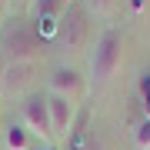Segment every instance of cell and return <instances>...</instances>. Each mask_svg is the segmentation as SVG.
Wrapping results in <instances>:
<instances>
[{
    "label": "cell",
    "mask_w": 150,
    "mask_h": 150,
    "mask_svg": "<svg viewBox=\"0 0 150 150\" xmlns=\"http://www.w3.org/2000/svg\"><path fill=\"white\" fill-rule=\"evenodd\" d=\"M123 64V37L117 30H103L93 43V54H90V70L100 83H107L113 74Z\"/></svg>",
    "instance_id": "6da1fadb"
},
{
    "label": "cell",
    "mask_w": 150,
    "mask_h": 150,
    "mask_svg": "<svg viewBox=\"0 0 150 150\" xmlns=\"http://www.w3.org/2000/svg\"><path fill=\"white\" fill-rule=\"evenodd\" d=\"M57 43L64 50H83L87 43H90V10H87L83 4H70L67 13L60 17L57 23Z\"/></svg>",
    "instance_id": "7a4b0ae2"
},
{
    "label": "cell",
    "mask_w": 150,
    "mask_h": 150,
    "mask_svg": "<svg viewBox=\"0 0 150 150\" xmlns=\"http://www.w3.org/2000/svg\"><path fill=\"white\" fill-rule=\"evenodd\" d=\"M0 50H4V57L10 60V64H27V60L37 64L40 50H43V40L33 33V27H13V30L4 33Z\"/></svg>",
    "instance_id": "3957f363"
},
{
    "label": "cell",
    "mask_w": 150,
    "mask_h": 150,
    "mask_svg": "<svg viewBox=\"0 0 150 150\" xmlns=\"http://www.w3.org/2000/svg\"><path fill=\"white\" fill-rule=\"evenodd\" d=\"M74 0H30V17H33V33L40 40H57V23L67 13Z\"/></svg>",
    "instance_id": "277c9868"
},
{
    "label": "cell",
    "mask_w": 150,
    "mask_h": 150,
    "mask_svg": "<svg viewBox=\"0 0 150 150\" xmlns=\"http://www.w3.org/2000/svg\"><path fill=\"white\" fill-rule=\"evenodd\" d=\"M20 117H23V127L30 130V137L54 140V130H50V107H47V97L43 93H27L23 97Z\"/></svg>",
    "instance_id": "5b68a950"
},
{
    "label": "cell",
    "mask_w": 150,
    "mask_h": 150,
    "mask_svg": "<svg viewBox=\"0 0 150 150\" xmlns=\"http://www.w3.org/2000/svg\"><path fill=\"white\" fill-rule=\"evenodd\" d=\"M37 83V64L27 60V64H7L4 77H0V90L7 97H27Z\"/></svg>",
    "instance_id": "8992f818"
},
{
    "label": "cell",
    "mask_w": 150,
    "mask_h": 150,
    "mask_svg": "<svg viewBox=\"0 0 150 150\" xmlns=\"http://www.w3.org/2000/svg\"><path fill=\"white\" fill-rule=\"evenodd\" d=\"M47 87H50L54 97H64V100H74V103L87 93V80H83V74L77 67H54Z\"/></svg>",
    "instance_id": "52a82bcc"
},
{
    "label": "cell",
    "mask_w": 150,
    "mask_h": 150,
    "mask_svg": "<svg viewBox=\"0 0 150 150\" xmlns=\"http://www.w3.org/2000/svg\"><path fill=\"white\" fill-rule=\"evenodd\" d=\"M47 107H50V130H54V137L67 140L70 130H74V123H77V113H80V110H77V103L47 93Z\"/></svg>",
    "instance_id": "ba28073f"
},
{
    "label": "cell",
    "mask_w": 150,
    "mask_h": 150,
    "mask_svg": "<svg viewBox=\"0 0 150 150\" xmlns=\"http://www.w3.org/2000/svg\"><path fill=\"white\" fill-rule=\"evenodd\" d=\"M4 147L7 150H30V130L23 123H10L4 130Z\"/></svg>",
    "instance_id": "9c48e42d"
},
{
    "label": "cell",
    "mask_w": 150,
    "mask_h": 150,
    "mask_svg": "<svg viewBox=\"0 0 150 150\" xmlns=\"http://www.w3.org/2000/svg\"><path fill=\"white\" fill-rule=\"evenodd\" d=\"M134 144L137 150H150V117H144V123L134 130Z\"/></svg>",
    "instance_id": "30bf717a"
},
{
    "label": "cell",
    "mask_w": 150,
    "mask_h": 150,
    "mask_svg": "<svg viewBox=\"0 0 150 150\" xmlns=\"http://www.w3.org/2000/svg\"><path fill=\"white\" fill-rule=\"evenodd\" d=\"M113 4L117 0H83V7L90 13H107V10H113Z\"/></svg>",
    "instance_id": "8fae6325"
},
{
    "label": "cell",
    "mask_w": 150,
    "mask_h": 150,
    "mask_svg": "<svg viewBox=\"0 0 150 150\" xmlns=\"http://www.w3.org/2000/svg\"><path fill=\"white\" fill-rule=\"evenodd\" d=\"M147 4H150V0H127V10L137 17V13H144V10H147Z\"/></svg>",
    "instance_id": "7c38bea8"
},
{
    "label": "cell",
    "mask_w": 150,
    "mask_h": 150,
    "mask_svg": "<svg viewBox=\"0 0 150 150\" xmlns=\"http://www.w3.org/2000/svg\"><path fill=\"white\" fill-rule=\"evenodd\" d=\"M87 150H107V147H103L100 140H93V137H90V144H87Z\"/></svg>",
    "instance_id": "4fadbf2b"
},
{
    "label": "cell",
    "mask_w": 150,
    "mask_h": 150,
    "mask_svg": "<svg viewBox=\"0 0 150 150\" xmlns=\"http://www.w3.org/2000/svg\"><path fill=\"white\" fill-rule=\"evenodd\" d=\"M7 64H10V60L4 57V50H0V77H4V70H7Z\"/></svg>",
    "instance_id": "5bb4252c"
},
{
    "label": "cell",
    "mask_w": 150,
    "mask_h": 150,
    "mask_svg": "<svg viewBox=\"0 0 150 150\" xmlns=\"http://www.w3.org/2000/svg\"><path fill=\"white\" fill-rule=\"evenodd\" d=\"M23 4H30V0H10V7H23Z\"/></svg>",
    "instance_id": "9a60e30c"
},
{
    "label": "cell",
    "mask_w": 150,
    "mask_h": 150,
    "mask_svg": "<svg viewBox=\"0 0 150 150\" xmlns=\"http://www.w3.org/2000/svg\"><path fill=\"white\" fill-rule=\"evenodd\" d=\"M0 7H10V0H0Z\"/></svg>",
    "instance_id": "2e32d148"
},
{
    "label": "cell",
    "mask_w": 150,
    "mask_h": 150,
    "mask_svg": "<svg viewBox=\"0 0 150 150\" xmlns=\"http://www.w3.org/2000/svg\"><path fill=\"white\" fill-rule=\"evenodd\" d=\"M0 20H4V7H0Z\"/></svg>",
    "instance_id": "e0dca14e"
},
{
    "label": "cell",
    "mask_w": 150,
    "mask_h": 150,
    "mask_svg": "<svg viewBox=\"0 0 150 150\" xmlns=\"http://www.w3.org/2000/svg\"><path fill=\"white\" fill-rule=\"evenodd\" d=\"M40 150H54V147H40Z\"/></svg>",
    "instance_id": "ac0fdd59"
}]
</instances>
